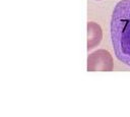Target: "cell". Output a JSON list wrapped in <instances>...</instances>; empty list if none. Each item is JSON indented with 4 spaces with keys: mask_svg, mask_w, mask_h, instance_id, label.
Segmentation results:
<instances>
[{
    "mask_svg": "<svg viewBox=\"0 0 130 117\" xmlns=\"http://www.w3.org/2000/svg\"><path fill=\"white\" fill-rule=\"evenodd\" d=\"M111 39L117 58L130 66V0H121L111 18Z\"/></svg>",
    "mask_w": 130,
    "mask_h": 117,
    "instance_id": "6da1fadb",
    "label": "cell"
},
{
    "mask_svg": "<svg viewBox=\"0 0 130 117\" xmlns=\"http://www.w3.org/2000/svg\"><path fill=\"white\" fill-rule=\"evenodd\" d=\"M88 71H112L113 58L109 51L100 49L88 55L87 58Z\"/></svg>",
    "mask_w": 130,
    "mask_h": 117,
    "instance_id": "7a4b0ae2",
    "label": "cell"
},
{
    "mask_svg": "<svg viewBox=\"0 0 130 117\" xmlns=\"http://www.w3.org/2000/svg\"><path fill=\"white\" fill-rule=\"evenodd\" d=\"M102 38L103 33L101 26L93 21H89L87 23V50L89 51L100 45Z\"/></svg>",
    "mask_w": 130,
    "mask_h": 117,
    "instance_id": "3957f363",
    "label": "cell"
}]
</instances>
